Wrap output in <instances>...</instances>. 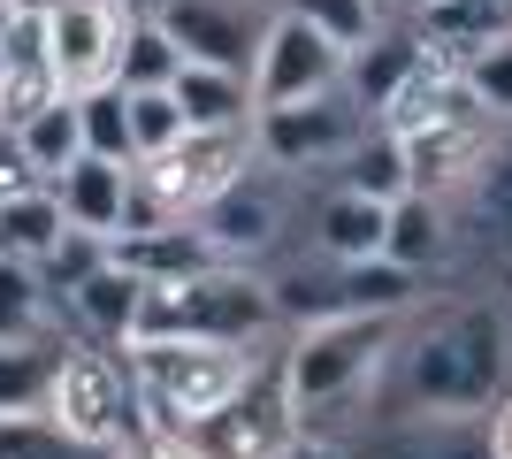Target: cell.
I'll return each instance as SVG.
<instances>
[{
	"label": "cell",
	"instance_id": "26",
	"mask_svg": "<svg viewBox=\"0 0 512 459\" xmlns=\"http://www.w3.org/2000/svg\"><path fill=\"white\" fill-rule=\"evenodd\" d=\"M176 69H184V46L169 39V23L161 16H130L123 46H115V85L123 92H153V85H176Z\"/></svg>",
	"mask_w": 512,
	"mask_h": 459
},
{
	"label": "cell",
	"instance_id": "36",
	"mask_svg": "<svg viewBox=\"0 0 512 459\" xmlns=\"http://www.w3.org/2000/svg\"><path fill=\"white\" fill-rule=\"evenodd\" d=\"M31 192H46L39 153H31V138H23L16 123H0V207H8V199H31Z\"/></svg>",
	"mask_w": 512,
	"mask_h": 459
},
{
	"label": "cell",
	"instance_id": "40",
	"mask_svg": "<svg viewBox=\"0 0 512 459\" xmlns=\"http://www.w3.org/2000/svg\"><path fill=\"white\" fill-rule=\"evenodd\" d=\"M375 8H383V16H406V0H375Z\"/></svg>",
	"mask_w": 512,
	"mask_h": 459
},
{
	"label": "cell",
	"instance_id": "30",
	"mask_svg": "<svg viewBox=\"0 0 512 459\" xmlns=\"http://www.w3.org/2000/svg\"><path fill=\"white\" fill-rule=\"evenodd\" d=\"M23 138H31V153H39L46 184H54L62 169H77V161L92 153V146H85V108H77V92H62L54 108H39L31 123H23Z\"/></svg>",
	"mask_w": 512,
	"mask_h": 459
},
{
	"label": "cell",
	"instance_id": "23",
	"mask_svg": "<svg viewBox=\"0 0 512 459\" xmlns=\"http://www.w3.org/2000/svg\"><path fill=\"white\" fill-rule=\"evenodd\" d=\"M54 368H62V329H54V337H8V345H0V421L46 414Z\"/></svg>",
	"mask_w": 512,
	"mask_h": 459
},
{
	"label": "cell",
	"instance_id": "8",
	"mask_svg": "<svg viewBox=\"0 0 512 459\" xmlns=\"http://www.w3.org/2000/svg\"><path fill=\"white\" fill-rule=\"evenodd\" d=\"M260 169V115L253 123H214V131H184L161 161H146V176L161 184L176 215H199L207 199H222L230 184Z\"/></svg>",
	"mask_w": 512,
	"mask_h": 459
},
{
	"label": "cell",
	"instance_id": "7",
	"mask_svg": "<svg viewBox=\"0 0 512 459\" xmlns=\"http://www.w3.org/2000/svg\"><path fill=\"white\" fill-rule=\"evenodd\" d=\"M375 131V115L352 92H321V100H291V108H260V161L283 176H321Z\"/></svg>",
	"mask_w": 512,
	"mask_h": 459
},
{
	"label": "cell",
	"instance_id": "29",
	"mask_svg": "<svg viewBox=\"0 0 512 459\" xmlns=\"http://www.w3.org/2000/svg\"><path fill=\"white\" fill-rule=\"evenodd\" d=\"M62 230H69V215H62V199H54V184L0 207V253H16V261H31V268L62 245Z\"/></svg>",
	"mask_w": 512,
	"mask_h": 459
},
{
	"label": "cell",
	"instance_id": "22",
	"mask_svg": "<svg viewBox=\"0 0 512 459\" xmlns=\"http://www.w3.org/2000/svg\"><path fill=\"white\" fill-rule=\"evenodd\" d=\"M176 108L192 131H214V123H253L260 100H253V77L245 69H214V62H184L176 69Z\"/></svg>",
	"mask_w": 512,
	"mask_h": 459
},
{
	"label": "cell",
	"instance_id": "4",
	"mask_svg": "<svg viewBox=\"0 0 512 459\" xmlns=\"http://www.w3.org/2000/svg\"><path fill=\"white\" fill-rule=\"evenodd\" d=\"M283 306L276 284L253 276L245 261H214L207 276L169 291H146V322L138 337H214V345H276Z\"/></svg>",
	"mask_w": 512,
	"mask_h": 459
},
{
	"label": "cell",
	"instance_id": "18",
	"mask_svg": "<svg viewBox=\"0 0 512 459\" xmlns=\"http://www.w3.org/2000/svg\"><path fill=\"white\" fill-rule=\"evenodd\" d=\"M146 276H130L123 261H107L92 284H77L62 299V314L77 322V337H100V345H130L138 337V322H146Z\"/></svg>",
	"mask_w": 512,
	"mask_h": 459
},
{
	"label": "cell",
	"instance_id": "28",
	"mask_svg": "<svg viewBox=\"0 0 512 459\" xmlns=\"http://www.w3.org/2000/svg\"><path fill=\"white\" fill-rule=\"evenodd\" d=\"M54 291H46V276L31 261H16V253H0V345L8 337H54Z\"/></svg>",
	"mask_w": 512,
	"mask_h": 459
},
{
	"label": "cell",
	"instance_id": "20",
	"mask_svg": "<svg viewBox=\"0 0 512 459\" xmlns=\"http://www.w3.org/2000/svg\"><path fill=\"white\" fill-rule=\"evenodd\" d=\"M199 230L214 238V253H222V261H260V253L276 245V230H283V207L260 192L253 176H245V184H230L222 199H207V207H199Z\"/></svg>",
	"mask_w": 512,
	"mask_h": 459
},
{
	"label": "cell",
	"instance_id": "11",
	"mask_svg": "<svg viewBox=\"0 0 512 459\" xmlns=\"http://www.w3.org/2000/svg\"><path fill=\"white\" fill-rule=\"evenodd\" d=\"M497 153V115L482 108V100H467L459 115H444V123H428V131L406 138V161H413V192L428 199H459L482 176V161Z\"/></svg>",
	"mask_w": 512,
	"mask_h": 459
},
{
	"label": "cell",
	"instance_id": "24",
	"mask_svg": "<svg viewBox=\"0 0 512 459\" xmlns=\"http://www.w3.org/2000/svg\"><path fill=\"white\" fill-rule=\"evenodd\" d=\"M390 459H497L490 414H406V429H390Z\"/></svg>",
	"mask_w": 512,
	"mask_h": 459
},
{
	"label": "cell",
	"instance_id": "31",
	"mask_svg": "<svg viewBox=\"0 0 512 459\" xmlns=\"http://www.w3.org/2000/svg\"><path fill=\"white\" fill-rule=\"evenodd\" d=\"M77 108H85V146L107 153V161H130V169H138V138H130V92L107 77V85L77 92Z\"/></svg>",
	"mask_w": 512,
	"mask_h": 459
},
{
	"label": "cell",
	"instance_id": "35",
	"mask_svg": "<svg viewBox=\"0 0 512 459\" xmlns=\"http://www.w3.org/2000/svg\"><path fill=\"white\" fill-rule=\"evenodd\" d=\"M459 77L474 85V100H482V108H490L497 123H512V31L490 46V54H474V62L459 69Z\"/></svg>",
	"mask_w": 512,
	"mask_h": 459
},
{
	"label": "cell",
	"instance_id": "16",
	"mask_svg": "<svg viewBox=\"0 0 512 459\" xmlns=\"http://www.w3.org/2000/svg\"><path fill=\"white\" fill-rule=\"evenodd\" d=\"M459 238H474L482 253H497V268H512V138H497V153L482 161V176L451 199V245Z\"/></svg>",
	"mask_w": 512,
	"mask_h": 459
},
{
	"label": "cell",
	"instance_id": "6",
	"mask_svg": "<svg viewBox=\"0 0 512 459\" xmlns=\"http://www.w3.org/2000/svg\"><path fill=\"white\" fill-rule=\"evenodd\" d=\"M199 459H299L306 452V421L299 398H291V375H283V352H268V368L245 383V391L207 414L199 429H184Z\"/></svg>",
	"mask_w": 512,
	"mask_h": 459
},
{
	"label": "cell",
	"instance_id": "41",
	"mask_svg": "<svg viewBox=\"0 0 512 459\" xmlns=\"http://www.w3.org/2000/svg\"><path fill=\"white\" fill-rule=\"evenodd\" d=\"M130 8H138V16H153V8H161V0H130Z\"/></svg>",
	"mask_w": 512,
	"mask_h": 459
},
{
	"label": "cell",
	"instance_id": "5",
	"mask_svg": "<svg viewBox=\"0 0 512 459\" xmlns=\"http://www.w3.org/2000/svg\"><path fill=\"white\" fill-rule=\"evenodd\" d=\"M46 414L62 421L77 444H92V452H123V444H138L153 429L146 391H138L123 345H100V337L62 345V368H54V398H46Z\"/></svg>",
	"mask_w": 512,
	"mask_h": 459
},
{
	"label": "cell",
	"instance_id": "37",
	"mask_svg": "<svg viewBox=\"0 0 512 459\" xmlns=\"http://www.w3.org/2000/svg\"><path fill=\"white\" fill-rule=\"evenodd\" d=\"M490 452H497V459H512V391L497 398V414H490Z\"/></svg>",
	"mask_w": 512,
	"mask_h": 459
},
{
	"label": "cell",
	"instance_id": "33",
	"mask_svg": "<svg viewBox=\"0 0 512 459\" xmlns=\"http://www.w3.org/2000/svg\"><path fill=\"white\" fill-rule=\"evenodd\" d=\"M276 8H291V16H306L321 31V39H337L344 54H360L367 39H375V31H383V8H375V0H276Z\"/></svg>",
	"mask_w": 512,
	"mask_h": 459
},
{
	"label": "cell",
	"instance_id": "9",
	"mask_svg": "<svg viewBox=\"0 0 512 459\" xmlns=\"http://www.w3.org/2000/svg\"><path fill=\"white\" fill-rule=\"evenodd\" d=\"M352 77V54L337 39H321L306 16L276 8L268 39H260V62H253V100L260 108H291V100H321V92H344Z\"/></svg>",
	"mask_w": 512,
	"mask_h": 459
},
{
	"label": "cell",
	"instance_id": "21",
	"mask_svg": "<svg viewBox=\"0 0 512 459\" xmlns=\"http://www.w3.org/2000/svg\"><path fill=\"white\" fill-rule=\"evenodd\" d=\"M428 62V46H421V31H413L406 16H390L383 31H375V39L360 46V54H352V77H344V92H352V100H360L367 115H383V100L398 85H406L413 69Z\"/></svg>",
	"mask_w": 512,
	"mask_h": 459
},
{
	"label": "cell",
	"instance_id": "17",
	"mask_svg": "<svg viewBox=\"0 0 512 459\" xmlns=\"http://www.w3.org/2000/svg\"><path fill=\"white\" fill-rule=\"evenodd\" d=\"M390 215H398V199H367L352 184L314 207V253L329 261H390Z\"/></svg>",
	"mask_w": 512,
	"mask_h": 459
},
{
	"label": "cell",
	"instance_id": "25",
	"mask_svg": "<svg viewBox=\"0 0 512 459\" xmlns=\"http://www.w3.org/2000/svg\"><path fill=\"white\" fill-rule=\"evenodd\" d=\"M451 253V199H428V192H406L398 215H390V261L428 276V261Z\"/></svg>",
	"mask_w": 512,
	"mask_h": 459
},
{
	"label": "cell",
	"instance_id": "13",
	"mask_svg": "<svg viewBox=\"0 0 512 459\" xmlns=\"http://www.w3.org/2000/svg\"><path fill=\"white\" fill-rule=\"evenodd\" d=\"M115 261H123L130 276H146L153 291H169V284L207 276L222 253H214V238L199 230V215H176V222H153V230H123V238H115Z\"/></svg>",
	"mask_w": 512,
	"mask_h": 459
},
{
	"label": "cell",
	"instance_id": "39",
	"mask_svg": "<svg viewBox=\"0 0 512 459\" xmlns=\"http://www.w3.org/2000/svg\"><path fill=\"white\" fill-rule=\"evenodd\" d=\"M16 16H54V0H8Z\"/></svg>",
	"mask_w": 512,
	"mask_h": 459
},
{
	"label": "cell",
	"instance_id": "27",
	"mask_svg": "<svg viewBox=\"0 0 512 459\" xmlns=\"http://www.w3.org/2000/svg\"><path fill=\"white\" fill-rule=\"evenodd\" d=\"M337 184H352V192H367V199H406L413 192V161H406V138L398 131H375L360 138V146L337 161Z\"/></svg>",
	"mask_w": 512,
	"mask_h": 459
},
{
	"label": "cell",
	"instance_id": "32",
	"mask_svg": "<svg viewBox=\"0 0 512 459\" xmlns=\"http://www.w3.org/2000/svg\"><path fill=\"white\" fill-rule=\"evenodd\" d=\"M107 261H115V238H100V230H77V222H69L62 245H54V253L39 261V276H46V291H54V299H69V291L92 284Z\"/></svg>",
	"mask_w": 512,
	"mask_h": 459
},
{
	"label": "cell",
	"instance_id": "12",
	"mask_svg": "<svg viewBox=\"0 0 512 459\" xmlns=\"http://www.w3.org/2000/svg\"><path fill=\"white\" fill-rule=\"evenodd\" d=\"M130 0H54L46 16V46H54V69H62L69 92H92L115 77V46L130 31Z\"/></svg>",
	"mask_w": 512,
	"mask_h": 459
},
{
	"label": "cell",
	"instance_id": "1",
	"mask_svg": "<svg viewBox=\"0 0 512 459\" xmlns=\"http://www.w3.org/2000/svg\"><path fill=\"white\" fill-rule=\"evenodd\" d=\"M390 383L406 391V414H497V398L512 391V306L451 299L406 322Z\"/></svg>",
	"mask_w": 512,
	"mask_h": 459
},
{
	"label": "cell",
	"instance_id": "34",
	"mask_svg": "<svg viewBox=\"0 0 512 459\" xmlns=\"http://www.w3.org/2000/svg\"><path fill=\"white\" fill-rule=\"evenodd\" d=\"M184 131H192V123H184V108H176L169 85L130 92V138H138V169H146V161H161V153H169Z\"/></svg>",
	"mask_w": 512,
	"mask_h": 459
},
{
	"label": "cell",
	"instance_id": "10",
	"mask_svg": "<svg viewBox=\"0 0 512 459\" xmlns=\"http://www.w3.org/2000/svg\"><path fill=\"white\" fill-rule=\"evenodd\" d=\"M153 16L169 23V39L184 46V62H214V69H245V77H253L276 8H268V0H161Z\"/></svg>",
	"mask_w": 512,
	"mask_h": 459
},
{
	"label": "cell",
	"instance_id": "38",
	"mask_svg": "<svg viewBox=\"0 0 512 459\" xmlns=\"http://www.w3.org/2000/svg\"><path fill=\"white\" fill-rule=\"evenodd\" d=\"M8 31H16V8L0 0V62H8Z\"/></svg>",
	"mask_w": 512,
	"mask_h": 459
},
{
	"label": "cell",
	"instance_id": "2",
	"mask_svg": "<svg viewBox=\"0 0 512 459\" xmlns=\"http://www.w3.org/2000/svg\"><path fill=\"white\" fill-rule=\"evenodd\" d=\"M406 314H329L283 337V375L299 398L306 444H337L375 414V391L390 383V360L406 345Z\"/></svg>",
	"mask_w": 512,
	"mask_h": 459
},
{
	"label": "cell",
	"instance_id": "19",
	"mask_svg": "<svg viewBox=\"0 0 512 459\" xmlns=\"http://www.w3.org/2000/svg\"><path fill=\"white\" fill-rule=\"evenodd\" d=\"M130 184H138V169L130 161H107V153H85L77 169L54 176V199H62V215L77 222V230H100V238H115L130 215Z\"/></svg>",
	"mask_w": 512,
	"mask_h": 459
},
{
	"label": "cell",
	"instance_id": "14",
	"mask_svg": "<svg viewBox=\"0 0 512 459\" xmlns=\"http://www.w3.org/2000/svg\"><path fill=\"white\" fill-rule=\"evenodd\" d=\"M406 23L421 31V46L444 69H467L474 54H490V46L512 31V0H428V8H413Z\"/></svg>",
	"mask_w": 512,
	"mask_h": 459
},
{
	"label": "cell",
	"instance_id": "3",
	"mask_svg": "<svg viewBox=\"0 0 512 459\" xmlns=\"http://www.w3.org/2000/svg\"><path fill=\"white\" fill-rule=\"evenodd\" d=\"M138 391H146V414L161 429H199L207 414H222L260 368H268V345H214V337H130L123 345Z\"/></svg>",
	"mask_w": 512,
	"mask_h": 459
},
{
	"label": "cell",
	"instance_id": "15",
	"mask_svg": "<svg viewBox=\"0 0 512 459\" xmlns=\"http://www.w3.org/2000/svg\"><path fill=\"white\" fill-rule=\"evenodd\" d=\"M62 69H54V46H46V16H16L8 31V62H0V123H31L39 108L62 100Z\"/></svg>",
	"mask_w": 512,
	"mask_h": 459
}]
</instances>
